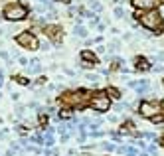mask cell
<instances>
[{
	"label": "cell",
	"mask_w": 164,
	"mask_h": 156,
	"mask_svg": "<svg viewBox=\"0 0 164 156\" xmlns=\"http://www.w3.org/2000/svg\"><path fill=\"white\" fill-rule=\"evenodd\" d=\"M89 8L93 10V12H101V10H103V4L97 2V0H89Z\"/></svg>",
	"instance_id": "cell-13"
},
{
	"label": "cell",
	"mask_w": 164,
	"mask_h": 156,
	"mask_svg": "<svg viewBox=\"0 0 164 156\" xmlns=\"http://www.w3.org/2000/svg\"><path fill=\"white\" fill-rule=\"evenodd\" d=\"M28 14H30L28 6L22 4V2H10L2 10V18L8 20V22H22V20L28 18Z\"/></svg>",
	"instance_id": "cell-1"
},
{
	"label": "cell",
	"mask_w": 164,
	"mask_h": 156,
	"mask_svg": "<svg viewBox=\"0 0 164 156\" xmlns=\"http://www.w3.org/2000/svg\"><path fill=\"white\" fill-rule=\"evenodd\" d=\"M156 4H158V0H132V6L141 10H152L156 8Z\"/></svg>",
	"instance_id": "cell-7"
},
{
	"label": "cell",
	"mask_w": 164,
	"mask_h": 156,
	"mask_svg": "<svg viewBox=\"0 0 164 156\" xmlns=\"http://www.w3.org/2000/svg\"><path fill=\"white\" fill-rule=\"evenodd\" d=\"M101 148H103V150H115V144H113V142H103V144H101Z\"/></svg>",
	"instance_id": "cell-18"
},
{
	"label": "cell",
	"mask_w": 164,
	"mask_h": 156,
	"mask_svg": "<svg viewBox=\"0 0 164 156\" xmlns=\"http://www.w3.org/2000/svg\"><path fill=\"white\" fill-rule=\"evenodd\" d=\"M115 16H117V18H123V16H125V10H123L121 6H117V8H115Z\"/></svg>",
	"instance_id": "cell-20"
},
{
	"label": "cell",
	"mask_w": 164,
	"mask_h": 156,
	"mask_svg": "<svg viewBox=\"0 0 164 156\" xmlns=\"http://www.w3.org/2000/svg\"><path fill=\"white\" fill-rule=\"evenodd\" d=\"M136 69H148V62H146L144 57H138V59H136Z\"/></svg>",
	"instance_id": "cell-14"
},
{
	"label": "cell",
	"mask_w": 164,
	"mask_h": 156,
	"mask_svg": "<svg viewBox=\"0 0 164 156\" xmlns=\"http://www.w3.org/2000/svg\"><path fill=\"white\" fill-rule=\"evenodd\" d=\"M87 81H89L93 87L99 85V75H97V73H89V75H87Z\"/></svg>",
	"instance_id": "cell-15"
},
{
	"label": "cell",
	"mask_w": 164,
	"mask_h": 156,
	"mask_svg": "<svg viewBox=\"0 0 164 156\" xmlns=\"http://www.w3.org/2000/svg\"><path fill=\"white\" fill-rule=\"evenodd\" d=\"M38 2H42V4H46L47 8H52V0H38Z\"/></svg>",
	"instance_id": "cell-23"
},
{
	"label": "cell",
	"mask_w": 164,
	"mask_h": 156,
	"mask_svg": "<svg viewBox=\"0 0 164 156\" xmlns=\"http://www.w3.org/2000/svg\"><path fill=\"white\" fill-rule=\"evenodd\" d=\"M4 34H6V30H2V28H0V36H4Z\"/></svg>",
	"instance_id": "cell-25"
},
{
	"label": "cell",
	"mask_w": 164,
	"mask_h": 156,
	"mask_svg": "<svg viewBox=\"0 0 164 156\" xmlns=\"http://www.w3.org/2000/svg\"><path fill=\"white\" fill-rule=\"evenodd\" d=\"M16 44H18V46H22L24 50H38V46H40V40L36 38V36H34L32 32H22V34H18V36H16Z\"/></svg>",
	"instance_id": "cell-5"
},
{
	"label": "cell",
	"mask_w": 164,
	"mask_h": 156,
	"mask_svg": "<svg viewBox=\"0 0 164 156\" xmlns=\"http://www.w3.org/2000/svg\"><path fill=\"white\" fill-rule=\"evenodd\" d=\"M12 81H16V83H20V85H30V79L24 75H12Z\"/></svg>",
	"instance_id": "cell-12"
},
{
	"label": "cell",
	"mask_w": 164,
	"mask_h": 156,
	"mask_svg": "<svg viewBox=\"0 0 164 156\" xmlns=\"http://www.w3.org/2000/svg\"><path fill=\"white\" fill-rule=\"evenodd\" d=\"M18 62H20V65H24V67L28 65V59H26V57H18Z\"/></svg>",
	"instance_id": "cell-22"
},
{
	"label": "cell",
	"mask_w": 164,
	"mask_h": 156,
	"mask_svg": "<svg viewBox=\"0 0 164 156\" xmlns=\"http://www.w3.org/2000/svg\"><path fill=\"white\" fill-rule=\"evenodd\" d=\"M158 113H160V105L156 103V101H144V103H141V115L142 117L152 118Z\"/></svg>",
	"instance_id": "cell-6"
},
{
	"label": "cell",
	"mask_w": 164,
	"mask_h": 156,
	"mask_svg": "<svg viewBox=\"0 0 164 156\" xmlns=\"http://www.w3.org/2000/svg\"><path fill=\"white\" fill-rule=\"evenodd\" d=\"M81 59L83 62H91V63H97V57H95V53H91V52H81Z\"/></svg>",
	"instance_id": "cell-10"
},
{
	"label": "cell",
	"mask_w": 164,
	"mask_h": 156,
	"mask_svg": "<svg viewBox=\"0 0 164 156\" xmlns=\"http://www.w3.org/2000/svg\"><path fill=\"white\" fill-rule=\"evenodd\" d=\"M26 71H28V73H40V71H42V63L38 62V59H34L30 65H26Z\"/></svg>",
	"instance_id": "cell-9"
},
{
	"label": "cell",
	"mask_w": 164,
	"mask_h": 156,
	"mask_svg": "<svg viewBox=\"0 0 164 156\" xmlns=\"http://www.w3.org/2000/svg\"><path fill=\"white\" fill-rule=\"evenodd\" d=\"M156 59H158V62H164V53H158V56H156Z\"/></svg>",
	"instance_id": "cell-24"
},
{
	"label": "cell",
	"mask_w": 164,
	"mask_h": 156,
	"mask_svg": "<svg viewBox=\"0 0 164 156\" xmlns=\"http://www.w3.org/2000/svg\"><path fill=\"white\" fill-rule=\"evenodd\" d=\"M38 47H40L42 52H47V50H52V44H50V42H40V46H38Z\"/></svg>",
	"instance_id": "cell-17"
},
{
	"label": "cell",
	"mask_w": 164,
	"mask_h": 156,
	"mask_svg": "<svg viewBox=\"0 0 164 156\" xmlns=\"http://www.w3.org/2000/svg\"><path fill=\"white\" fill-rule=\"evenodd\" d=\"M89 105H91V109L97 111V113H105V111H109V107H111V99H109V95L105 93V91H99V93H95L93 97H91Z\"/></svg>",
	"instance_id": "cell-4"
},
{
	"label": "cell",
	"mask_w": 164,
	"mask_h": 156,
	"mask_svg": "<svg viewBox=\"0 0 164 156\" xmlns=\"http://www.w3.org/2000/svg\"><path fill=\"white\" fill-rule=\"evenodd\" d=\"M81 67H85V69H93L95 63H91V62H83V59H81Z\"/></svg>",
	"instance_id": "cell-21"
},
{
	"label": "cell",
	"mask_w": 164,
	"mask_h": 156,
	"mask_svg": "<svg viewBox=\"0 0 164 156\" xmlns=\"http://www.w3.org/2000/svg\"><path fill=\"white\" fill-rule=\"evenodd\" d=\"M73 34L75 36H77V38H87V28H85V26H75V30H73Z\"/></svg>",
	"instance_id": "cell-11"
},
{
	"label": "cell",
	"mask_w": 164,
	"mask_h": 156,
	"mask_svg": "<svg viewBox=\"0 0 164 156\" xmlns=\"http://www.w3.org/2000/svg\"><path fill=\"white\" fill-rule=\"evenodd\" d=\"M87 99H89V95L79 89V91H69V93H65L61 97V103L65 105V107H69V109H83Z\"/></svg>",
	"instance_id": "cell-2"
},
{
	"label": "cell",
	"mask_w": 164,
	"mask_h": 156,
	"mask_svg": "<svg viewBox=\"0 0 164 156\" xmlns=\"http://www.w3.org/2000/svg\"><path fill=\"white\" fill-rule=\"evenodd\" d=\"M138 20H141V24L146 30H160L162 28V14L156 12V10H148V12L142 14Z\"/></svg>",
	"instance_id": "cell-3"
},
{
	"label": "cell",
	"mask_w": 164,
	"mask_h": 156,
	"mask_svg": "<svg viewBox=\"0 0 164 156\" xmlns=\"http://www.w3.org/2000/svg\"><path fill=\"white\" fill-rule=\"evenodd\" d=\"M0 97H2V93H0Z\"/></svg>",
	"instance_id": "cell-26"
},
{
	"label": "cell",
	"mask_w": 164,
	"mask_h": 156,
	"mask_svg": "<svg viewBox=\"0 0 164 156\" xmlns=\"http://www.w3.org/2000/svg\"><path fill=\"white\" fill-rule=\"evenodd\" d=\"M46 32H47V36H50V38H53V40H59L61 28H59V26H46Z\"/></svg>",
	"instance_id": "cell-8"
},
{
	"label": "cell",
	"mask_w": 164,
	"mask_h": 156,
	"mask_svg": "<svg viewBox=\"0 0 164 156\" xmlns=\"http://www.w3.org/2000/svg\"><path fill=\"white\" fill-rule=\"evenodd\" d=\"M162 85H164V83H162Z\"/></svg>",
	"instance_id": "cell-27"
},
{
	"label": "cell",
	"mask_w": 164,
	"mask_h": 156,
	"mask_svg": "<svg viewBox=\"0 0 164 156\" xmlns=\"http://www.w3.org/2000/svg\"><path fill=\"white\" fill-rule=\"evenodd\" d=\"M24 109H26L24 105H18V107H16V111H14V115H16L18 118H22V117H24Z\"/></svg>",
	"instance_id": "cell-16"
},
{
	"label": "cell",
	"mask_w": 164,
	"mask_h": 156,
	"mask_svg": "<svg viewBox=\"0 0 164 156\" xmlns=\"http://www.w3.org/2000/svg\"><path fill=\"white\" fill-rule=\"evenodd\" d=\"M105 93H107V95H113V97H115V99H119V95H121V93H119L117 89H113V87H109V89L105 91Z\"/></svg>",
	"instance_id": "cell-19"
}]
</instances>
